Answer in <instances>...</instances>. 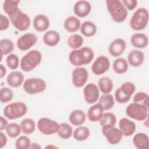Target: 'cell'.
I'll use <instances>...</instances> for the list:
<instances>
[{
  "instance_id": "cell-5",
  "label": "cell",
  "mask_w": 149,
  "mask_h": 149,
  "mask_svg": "<svg viewBox=\"0 0 149 149\" xmlns=\"http://www.w3.org/2000/svg\"><path fill=\"white\" fill-rule=\"evenodd\" d=\"M27 111V107L23 102H14L7 105L3 109V115L10 120L23 116Z\"/></svg>"
},
{
  "instance_id": "cell-11",
  "label": "cell",
  "mask_w": 149,
  "mask_h": 149,
  "mask_svg": "<svg viewBox=\"0 0 149 149\" xmlns=\"http://www.w3.org/2000/svg\"><path fill=\"white\" fill-rule=\"evenodd\" d=\"M102 132L107 141L112 145L118 144L123 137V134L120 130L112 125L102 126Z\"/></svg>"
},
{
  "instance_id": "cell-44",
  "label": "cell",
  "mask_w": 149,
  "mask_h": 149,
  "mask_svg": "<svg viewBox=\"0 0 149 149\" xmlns=\"http://www.w3.org/2000/svg\"><path fill=\"white\" fill-rule=\"evenodd\" d=\"M9 26V19L2 13L0 14V30H6Z\"/></svg>"
},
{
  "instance_id": "cell-43",
  "label": "cell",
  "mask_w": 149,
  "mask_h": 149,
  "mask_svg": "<svg viewBox=\"0 0 149 149\" xmlns=\"http://www.w3.org/2000/svg\"><path fill=\"white\" fill-rule=\"evenodd\" d=\"M148 98H149V96L147 93L143 91H140L134 95L133 101V102L140 103L143 104L146 100L148 99Z\"/></svg>"
},
{
  "instance_id": "cell-46",
  "label": "cell",
  "mask_w": 149,
  "mask_h": 149,
  "mask_svg": "<svg viewBox=\"0 0 149 149\" xmlns=\"http://www.w3.org/2000/svg\"><path fill=\"white\" fill-rule=\"evenodd\" d=\"M7 137L6 135L2 132V131L0 133V144H1V148H3L4 146H6L7 143Z\"/></svg>"
},
{
  "instance_id": "cell-39",
  "label": "cell",
  "mask_w": 149,
  "mask_h": 149,
  "mask_svg": "<svg viewBox=\"0 0 149 149\" xmlns=\"http://www.w3.org/2000/svg\"><path fill=\"white\" fill-rule=\"evenodd\" d=\"M99 122L101 126L105 125L115 126L116 122V118L113 113L105 112L103 113Z\"/></svg>"
},
{
  "instance_id": "cell-42",
  "label": "cell",
  "mask_w": 149,
  "mask_h": 149,
  "mask_svg": "<svg viewBox=\"0 0 149 149\" xmlns=\"http://www.w3.org/2000/svg\"><path fill=\"white\" fill-rule=\"evenodd\" d=\"M8 67L12 70H16L19 65V58L16 54H10L6 58Z\"/></svg>"
},
{
  "instance_id": "cell-18",
  "label": "cell",
  "mask_w": 149,
  "mask_h": 149,
  "mask_svg": "<svg viewBox=\"0 0 149 149\" xmlns=\"http://www.w3.org/2000/svg\"><path fill=\"white\" fill-rule=\"evenodd\" d=\"M119 129L122 132L123 136L129 137L134 133L136 126L134 122L126 118H123L119 122Z\"/></svg>"
},
{
  "instance_id": "cell-45",
  "label": "cell",
  "mask_w": 149,
  "mask_h": 149,
  "mask_svg": "<svg viewBox=\"0 0 149 149\" xmlns=\"http://www.w3.org/2000/svg\"><path fill=\"white\" fill-rule=\"evenodd\" d=\"M121 2L125 6L126 9L133 10L137 6V1L136 0H122Z\"/></svg>"
},
{
  "instance_id": "cell-48",
  "label": "cell",
  "mask_w": 149,
  "mask_h": 149,
  "mask_svg": "<svg viewBox=\"0 0 149 149\" xmlns=\"http://www.w3.org/2000/svg\"><path fill=\"white\" fill-rule=\"evenodd\" d=\"M6 73V68L2 65H0V77L2 79Z\"/></svg>"
},
{
  "instance_id": "cell-12",
  "label": "cell",
  "mask_w": 149,
  "mask_h": 149,
  "mask_svg": "<svg viewBox=\"0 0 149 149\" xmlns=\"http://www.w3.org/2000/svg\"><path fill=\"white\" fill-rule=\"evenodd\" d=\"M88 78V71L86 68L83 67H77L72 71V84L74 87L77 88H80L83 87L87 81Z\"/></svg>"
},
{
  "instance_id": "cell-22",
  "label": "cell",
  "mask_w": 149,
  "mask_h": 149,
  "mask_svg": "<svg viewBox=\"0 0 149 149\" xmlns=\"http://www.w3.org/2000/svg\"><path fill=\"white\" fill-rule=\"evenodd\" d=\"M24 79L23 74L20 71H13L10 72L6 77L8 84L13 88L20 86Z\"/></svg>"
},
{
  "instance_id": "cell-31",
  "label": "cell",
  "mask_w": 149,
  "mask_h": 149,
  "mask_svg": "<svg viewBox=\"0 0 149 149\" xmlns=\"http://www.w3.org/2000/svg\"><path fill=\"white\" fill-rule=\"evenodd\" d=\"M114 72L118 74H123L128 70L129 65L127 61L123 58H116L112 65Z\"/></svg>"
},
{
  "instance_id": "cell-4",
  "label": "cell",
  "mask_w": 149,
  "mask_h": 149,
  "mask_svg": "<svg viewBox=\"0 0 149 149\" xmlns=\"http://www.w3.org/2000/svg\"><path fill=\"white\" fill-rule=\"evenodd\" d=\"M148 11L146 8H140L137 9L130 19V27L135 31L144 30L148 24Z\"/></svg>"
},
{
  "instance_id": "cell-10",
  "label": "cell",
  "mask_w": 149,
  "mask_h": 149,
  "mask_svg": "<svg viewBox=\"0 0 149 149\" xmlns=\"http://www.w3.org/2000/svg\"><path fill=\"white\" fill-rule=\"evenodd\" d=\"M37 127L40 133L45 135H51L57 133L59 127L55 120L48 118H41L37 122Z\"/></svg>"
},
{
  "instance_id": "cell-26",
  "label": "cell",
  "mask_w": 149,
  "mask_h": 149,
  "mask_svg": "<svg viewBox=\"0 0 149 149\" xmlns=\"http://www.w3.org/2000/svg\"><path fill=\"white\" fill-rule=\"evenodd\" d=\"M86 115L81 109H75L71 112L69 116L70 123L74 126H81L86 121Z\"/></svg>"
},
{
  "instance_id": "cell-27",
  "label": "cell",
  "mask_w": 149,
  "mask_h": 149,
  "mask_svg": "<svg viewBox=\"0 0 149 149\" xmlns=\"http://www.w3.org/2000/svg\"><path fill=\"white\" fill-rule=\"evenodd\" d=\"M133 143L138 149H148V136L144 133H136L133 137Z\"/></svg>"
},
{
  "instance_id": "cell-9",
  "label": "cell",
  "mask_w": 149,
  "mask_h": 149,
  "mask_svg": "<svg viewBox=\"0 0 149 149\" xmlns=\"http://www.w3.org/2000/svg\"><path fill=\"white\" fill-rule=\"evenodd\" d=\"M9 20L15 29L20 31L27 30L30 26V17L20 9H19L16 13L10 16Z\"/></svg>"
},
{
  "instance_id": "cell-36",
  "label": "cell",
  "mask_w": 149,
  "mask_h": 149,
  "mask_svg": "<svg viewBox=\"0 0 149 149\" xmlns=\"http://www.w3.org/2000/svg\"><path fill=\"white\" fill-rule=\"evenodd\" d=\"M22 132L25 134H30L33 133L36 129V123L31 118H25L20 122Z\"/></svg>"
},
{
  "instance_id": "cell-17",
  "label": "cell",
  "mask_w": 149,
  "mask_h": 149,
  "mask_svg": "<svg viewBox=\"0 0 149 149\" xmlns=\"http://www.w3.org/2000/svg\"><path fill=\"white\" fill-rule=\"evenodd\" d=\"M91 10V5L87 1L81 0L77 1L73 6V12L79 17H85Z\"/></svg>"
},
{
  "instance_id": "cell-14",
  "label": "cell",
  "mask_w": 149,
  "mask_h": 149,
  "mask_svg": "<svg viewBox=\"0 0 149 149\" xmlns=\"http://www.w3.org/2000/svg\"><path fill=\"white\" fill-rule=\"evenodd\" d=\"M109 67L110 62L109 59L104 55H100L94 61L91 66V70L94 74L99 76L107 72Z\"/></svg>"
},
{
  "instance_id": "cell-2",
  "label": "cell",
  "mask_w": 149,
  "mask_h": 149,
  "mask_svg": "<svg viewBox=\"0 0 149 149\" xmlns=\"http://www.w3.org/2000/svg\"><path fill=\"white\" fill-rule=\"evenodd\" d=\"M107 10L112 19L116 23H121L127 17V10L119 0H107Z\"/></svg>"
},
{
  "instance_id": "cell-16",
  "label": "cell",
  "mask_w": 149,
  "mask_h": 149,
  "mask_svg": "<svg viewBox=\"0 0 149 149\" xmlns=\"http://www.w3.org/2000/svg\"><path fill=\"white\" fill-rule=\"evenodd\" d=\"M126 48V43L122 38H116L109 44L108 51L111 55L118 57L121 55Z\"/></svg>"
},
{
  "instance_id": "cell-49",
  "label": "cell",
  "mask_w": 149,
  "mask_h": 149,
  "mask_svg": "<svg viewBox=\"0 0 149 149\" xmlns=\"http://www.w3.org/2000/svg\"><path fill=\"white\" fill-rule=\"evenodd\" d=\"M38 144L36 143H34L31 144L30 148H40L41 147L39 146Z\"/></svg>"
},
{
  "instance_id": "cell-7",
  "label": "cell",
  "mask_w": 149,
  "mask_h": 149,
  "mask_svg": "<svg viewBox=\"0 0 149 149\" xmlns=\"http://www.w3.org/2000/svg\"><path fill=\"white\" fill-rule=\"evenodd\" d=\"M136 90L135 85L132 82L123 83L115 92V98L117 102L125 104L127 102Z\"/></svg>"
},
{
  "instance_id": "cell-37",
  "label": "cell",
  "mask_w": 149,
  "mask_h": 149,
  "mask_svg": "<svg viewBox=\"0 0 149 149\" xmlns=\"http://www.w3.org/2000/svg\"><path fill=\"white\" fill-rule=\"evenodd\" d=\"M0 48L1 56L8 55L11 53L14 48L15 45L13 41L8 38H3L0 41Z\"/></svg>"
},
{
  "instance_id": "cell-23",
  "label": "cell",
  "mask_w": 149,
  "mask_h": 149,
  "mask_svg": "<svg viewBox=\"0 0 149 149\" xmlns=\"http://www.w3.org/2000/svg\"><path fill=\"white\" fill-rule=\"evenodd\" d=\"M81 22L79 18L74 16H69L64 20L63 27L69 33H74L80 29Z\"/></svg>"
},
{
  "instance_id": "cell-19",
  "label": "cell",
  "mask_w": 149,
  "mask_h": 149,
  "mask_svg": "<svg viewBox=\"0 0 149 149\" xmlns=\"http://www.w3.org/2000/svg\"><path fill=\"white\" fill-rule=\"evenodd\" d=\"M50 22L48 17L44 14L37 15L33 20V27L39 32L46 31L49 27Z\"/></svg>"
},
{
  "instance_id": "cell-34",
  "label": "cell",
  "mask_w": 149,
  "mask_h": 149,
  "mask_svg": "<svg viewBox=\"0 0 149 149\" xmlns=\"http://www.w3.org/2000/svg\"><path fill=\"white\" fill-rule=\"evenodd\" d=\"M57 134L61 139L66 140L69 139L73 134V129L69 124L63 122L59 124Z\"/></svg>"
},
{
  "instance_id": "cell-6",
  "label": "cell",
  "mask_w": 149,
  "mask_h": 149,
  "mask_svg": "<svg viewBox=\"0 0 149 149\" xmlns=\"http://www.w3.org/2000/svg\"><path fill=\"white\" fill-rule=\"evenodd\" d=\"M126 113L133 119L143 121L148 117V108L142 104L133 102L126 107Z\"/></svg>"
},
{
  "instance_id": "cell-20",
  "label": "cell",
  "mask_w": 149,
  "mask_h": 149,
  "mask_svg": "<svg viewBox=\"0 0 149 149\" xmlns=\"http://www.w3.org/2000/svg\"><path fill=\"white\" fill-rule=\"evenodd\" d=\"M130 42L136 48H145L148 44V38L146 34L141 33H134L130 38Z\"/></svg>"
},
{
  "instance_id": "cell-41",
  "label": "cell",
  "mask_w": 149,
  "mask_h": 149,
  "mask_svg": "<svg viewBox=\"0 0 149 149\" xmlns=\"http://www.w3.org/2000/svg\"><path fill=\"white\" fill-rule=\"evenodd\" d=\"M13 97L12 90L8 87H2L0 90V101L2 103H7L10 101Z\"/></svg>"
},
{
  "instance_id": "cell-25",
  "label": "cell",
  "mask_w": 149,
  "mask_h": 149,
  "mask_svg": "<svg viewBox=\"0 0 149 149\" xmlns=\"http://www.w3.org/2000/svg\"><path fill=\"white\" fill-rule=\"evenodd\" d=\"M104 109L100 103L90 107L87 111V117L93 122L99 121L104 113Z\"/></svg>"
},
{
  "instance_id": "cell-47",
  "label": "cell",
  "mask_w": 149,
  "mask_h": 149,
  "mask_svg": "<svg viewBox=\"0 0 149 149\" xmlns=\"http://www.w3.org/2000/svg\"><path fill=\"white\" fill-rule=\"evenodd\" d=\"M8 125L7 120L3 116L0 117V130L2 131L5 129L7 125Z\"/></svg>"
},
{
  "instance_id": "cell-3",
  "label": "cell",
  "mask_w": 149,
  "mask_h": 149,
  "mask_svg": "<svg viewBox=\"0 0 149 149\" xmlns=\"http://www.w3.org/2000/svg\"><path fill=\"white\" fill-rule=\"evenodd\" d=\"M42 54L38 50H31L27 52L21 59L20 66L26 72L34 70L41 62Z\"/></svg>"
},
{
  "instance_id": "cell-13",
  "label": "cell",
  "mask_w": 149,
  "mask_h": 149,
  "mask_svg": "<svg viewBox=\"0 0 149 149\" xmlns=\"http://www.w3.org/2000/svg\"><path fill=\"white\" fill-rule=\"evenodd\" d=\"M37 37L34 33H27L18 38L16 45L20 51H27L34 46L37 42Z\"/></svg>"
},
{
  "instance_id": "cell-40",
  "label": "cell",
  "mask_w": 149,
  "mask_h": 149,
  "mask_svg": "<svg viewBox=\"0 0 149 149\" xmlns=\"http://www.w3.org/2000/svg\"><path fill=\"white\" fill-rule=\"evenodd\" d=\"M30 139L27 136H21L15 141V147L17 149H28L31 147Z\"/></svg>"
},
{
  "instance_id": "cell-21",
  "label": "cell",
  "mask_w": 149,
  "mask_h": 149,
  "mask_svg": "<svg viewBox=\"0 0 149 149\" xmlns=\"http://www.w3.org/2000/svg\"><path fill=\"white\" fill-rule=\"evenodd\" d=\"M144 60V53L139 49L131 51L127 55V61L133 67H138L141 66Z\"/></svg>"
},
{
  "instance_id": "cell-28",
  "label": "cell",
  "mask_w": 149,
  "mask_h": 149,
  "mask_svg": "<svg viewBox=\"0 0 149 149\" xmlns=\"http://www.w3.org/2000/svg\"><path fill=\"white\" fill-rule=\"evenodd\" d=\"M97 31V26L93 22L85 21L81 24L80 32L85 37H92L95 34Z\"/></svg>"
},
{
  "instance_id": "cell-33",
  "label": "cell",
  "mask_w": 149,
  "mask_h": 149,
  "mask_svg": "<svg viewBox=\"0 0 149 149\" xmlns=\"http://www.w3.org/2000/svg\"><path fill=\"white\" fill-rule=\"evenodd\" d=\"M83 37L78 34H72L67 40L69 47L73 49H77L81 48L83 44Z\"/></svg>"
},
{
  "instance_id": "cell-32",
  "label": "cell",
  "mask_w": 149,
  "mask_h": 149,
  "mask_svg": "<svg viewBox=\"0 0 149 149\" xmlns=\"http://www.w3.org/2000/svg\"><path fill=\"white\" fill-rule=\"evenodd\" d=\"M90 130L86 126H79L73 133V138L79 141H82L87 140L90 136Z\"/></svg>"
},
{
  "instance_id": "cell-30",
  "label": "cell",
  "mask_w": 149,
  "mask_h": 149,
  "mask_svg": "<svg viewBox=\"0 0 149 149\" xmlns=\"http://www.w3.org/2000/svg\"><path fill=\"white\" fill-rule=\"evenodd\" d=\"M98 88L104 94H109L113 90V81L108 77H102L98 82Z\"/></svg>"
},
{
  "instance_id": "cell-15",
  "label": "cell",
  "mask_w": 149,
  "mask_h": 149,
  "mask_svg": "<svg viewBox=\"0 0 149 149\" xmlns=\"http://www.w3.org/2000/svg\"><path fill=\"white\" fill-rule=\"evenodd\" d=\"M83 95L86 102L87 104H93L99 98V88L96 84L88 83L83 88Z\"/></svg>"
},
{
  "instance_id": "cell-1",
  "label": "cell",
  "mask_w": 149,
  "mask_h": 149,
  "mask_svg": "<svg viewBox=\"0 0 149 149\" xmlns=\"http://www.w3.org/2000/svg\"><path fill=\"white\" fill-rule=\"evenodd\" d=\"M94 57L93 50L88 47L72 50L69 55V61L73 66L79 67L89 64Z\"/></svg>"
},
{
  "instance_id": "cell-29",
  "label": "cell",
  "mask_w": 149,
  "mask_h": 149,
  "mask_svg": "<svg viewBox=\"0 0 149 149\" xmlns=\"http://www.w3.org/2000/svg\"><path fill=\"white\" fill-rule=\"evenodd\" d=\"M20 1L18 0H6L3 3V10L9 17L12 16L19 9L18 8Z\"/></svg>"
},
{
  "instance_id": "cell-8",
  "label": "cell",
  "mask_w": 149,
  "mask_h": 149,
  "mask_svg": "<svg viewBox=\"0 0 149 149\" xmlns=\"http://www.w3.org/2000/svg\"><path fill=\"white\" fill-rule=\"evenodd\" d=\"M46 87V83L42 79L33 77L26 79L23 83V88L29 94H36L43 92Z\"/></svg>"
},
{
  "instance_id": "cell-35",
  "label": "cell",
  "mask_w": 149,
  "mask_h": 149,
  "mask_svg": "<svg viewBox=\"0 0 149 149\" xmlns=\"http://www.w3.org/2000/svg\"><path fill=\"white\" fill-rule=\"evenodd\" d=\"M98 103L101 105L104 111H108L112 108L114 106V98L113 95L110 94H103L99 98Z\"/></svg>"
},
{
  "instance_id": "cell-24",
  "label": "cell",
  "mask_w": 149,
  "mask_h": 149,
  "mask_svg": "<svg viewBox=\"0 0 149 149\" xmlns=\"http://www.w3.org/2000/svg\"><path fill=\"white\" fill-rule=\"evenodd\" d=\"M61 36L55 30H49L44 33L42 37L44 43L49 47H54L60 41Z\"/></svg>"
},
{
  "instance_id": "cell-38",
  "label": "cell",
  "mask_w": 149,
  "mask_h": 149,
  "mask_svg": "<svg viewBox=\"0 0 149 149\" xmlns=\"http://www.w3.org/2000/svg\"><path fill=\"white\" fill-rule=\"evenodd\" d=\"M6 133L10 138H16L19 136L21 133L22 128L20 125L16 123H11L7 125Z\"/></svg>"
}]
</instances>
